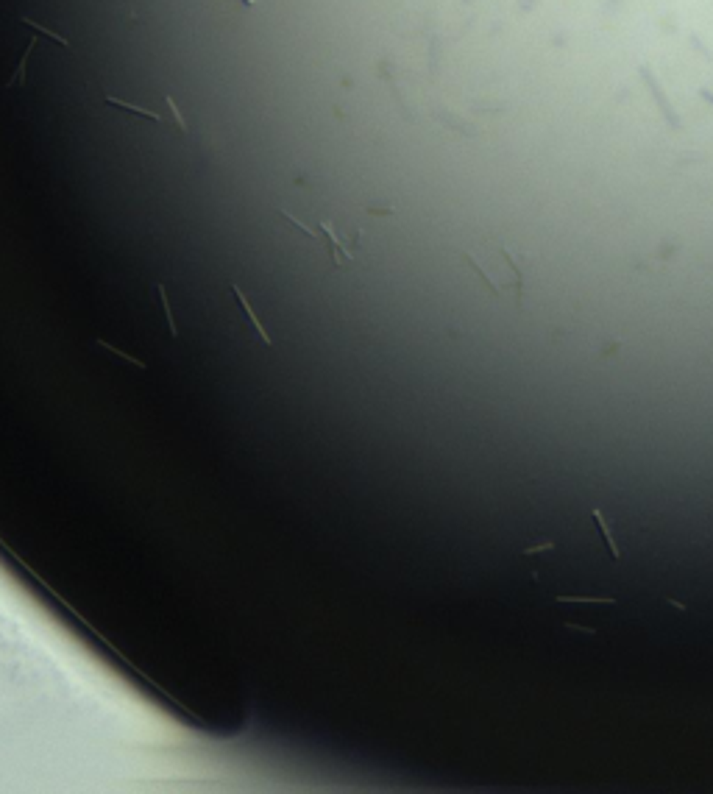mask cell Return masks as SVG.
Here are the masks:
<instances>
[{"label": "cell", "instance_id": "5b68a950", "mask_svg": "<svg viewBox=\"0 0 713 794\" xmlns=\"http://www.w3.org/2000/svg\"><path fill=\"white\" fill-rule=\"evenodd\" d=\"M103 101H106V106H112V109H120V112H132V114H137V117H145V120H151V123H162V117H159L156 112H151V109H142V106H137V103H129V101H117V98H112V95H103Z\"/></svg>", "mask_w": 713, "mask_h": 794}, {"label": "cell", "instance_id": "ba28073f", "mask_svg": "<svg viewBox=\"0 0 713 794\" xmlns=\"http://www.w3.org/2000/svg\"><path fill=\"white\" fill-rule=\"evenodd\" d=\"M162 101H164V106H167V112H171V117H173V125L179 132H187V123H184V117H182V112H179V106H176V101L167 95V92H162Z\"/></svg>", "mask_w": 713, "mask_h": 794}, {"label": "cell", "instance_id": "277c9868", "mask_svg": "<svg viewBox=\"0 0 713 794\" xmlns=\"http://www.w3.org/2000/svg\"><path fill=\"white\" fill-rule=\"evenodd\" d=\"M591 516H594V524H597V530H599V538H602V547L608 549L610 560H618V558H621V552H618V547H616V535H613V527H610L608 516H605L599 508H594V510H591Z\"/></svg>", "mask_w": 713, "mask_h": 794}, {"label": "cell", "instance_id": "6da1fadb", "mask_svg": "<svg viewBox=\"0 0 713 794\" xmlns=\"http://www.w3.org/2000/svg\"><path fill=\"white\" fill-rule=\"evenodd\" d=\"M466 262L474 268V273L485 282V287L493 296H513L518 304L524 296V271L518 265V257L508 245H496V257L485 260L477 251H466Z\"/></svg>", "mask_w": 713, "mask_h": 794}, {"label": "cell", "instance_id": "7a4b0ae2", "mask_svg": "<svg viewBox=\"0 0 713 794\" xmlns=\"http://www.w3.org/2000/svg\"><path fill=\"white\" fill-rule=\"evenodd\" d=\"M282 218H284L287 223L296 226L301 234H307V237H312V240H321V243L326 245V251H329V260H332L334 268H343V265H349V262L354 260V248L360 245V234L343 237L334 221H318L315 226H307V223L299 221L296 215H290L287 209H282Z\"/></svg>", "mask_w": 713, "mask_h": 794}, {"label": "cell", "instance_id": "52a82bcc", "mask_svg": "<svg viewBox=\"0 0 713 794\" xmlns=\"http://www.w3.org/2000/svg\"><path fill=\"white\" fill-rule=\"evenodd\" d=\"M20 23L23 25H28L31 31H36V34H42V36H48V39H53V42H59V45H64V48H70V42L64 39V36H59L56 31H48V28H42L39 23H34V20H28V17H20Z\"/></svg>", "mask_w": 713, "mask_h": 794}, {"label": "cell", "instance_id": "8fae6325", "mask_svg": "<svg viewBox=\"0 0 713 794\" xmlns=\"http://www.w3.org/2000/svg\"><path fill=\"white\" fill-rule=\"evenodd\" d=\"M242 6H245V9H254V6H257V0H242Z\"/></svg>", "mask_w": 713, "mask_h": 794}, {"label": "cell", "instance_id": "30bf717a", "mask_svg": "<svg viewBox=\"0 0 713 794\" xmlns=\"http://www.w3.org/2000/svg\"><path fill=\"white\" fill-rule=\"evenodd\" d=\"M555 549V543L552 541H547V543H538V547H529V549H524V555H543V552H552Z\"/></svg>", "mask_w": 713, "mask_h": 794}, {"label": "cell", "instance_id": "3957f363", "mask_svg": "<svg viewBox=\"0 0 713 794\" xmlns=\"http://www.w3.org/2000/svg\"><path fill=\"white\" fill-rule=\"evenodd\" d=\"M229 290H232V296H234V301H237V304L242 307V312H245V318H248L251 329H254V332H257V338H260V340H262L265 346H271V343H273V340H271V334L265 332V326H262L260 315H257L254 310H251V304H248V299H245V293H242V290H240L237 284H229Z\"/></svg>", "mask_w": 713, "mask_h": 794}, {"label": "cell", "instance_id": "9c48e42d", "mask_svg": "<svg viewBox=\"0 0 713 794\" xmlns=\"http://www.w3.org/2000/svg\"><path fill=\"white\" fill-rule=\"evenodd\" d=\"M563 605H613L616 599H599V597H558Z\"/></svg>", "mask_w": 713, "mask_h": 794}, {"label": "cell", "instance_id": "8992f818", "mask_svg": "<svg viewBox=\"0 0 713 794\" xmlns=\"http://www.w3.org/2000/svg\"><path fill=\"white\" fill-rule=\"evenodd\" d=\"M31 51H34V39L28 42V48L23 51V59H20V67H17V73L9 78V84L6 87H20V84L25 81V67H28V56H31Z\"/></svg>", "mask_w": 713, "mask_h": 794}]
</instances>
